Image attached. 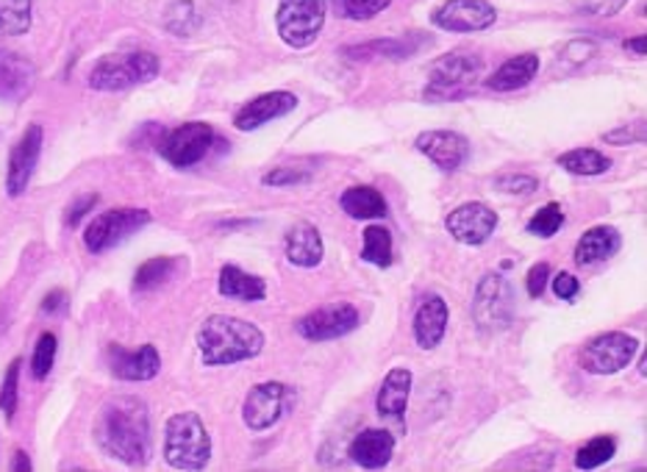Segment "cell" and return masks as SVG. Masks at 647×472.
<instances>
[{
	"mask_svg": "<svg viewBox=\"0 0 647 472\" xmlns=\"http://www.w3.org/2000/svg\"><path fill=\"white\" fill-rule=\"evenodd\" d=\"M198 350H201L203 364L209 366L240 364L262 353L264 333L262 328L240 317L214 314L198 331Z\"/></svg>",
	"mask_w": 647,
	"mask_h": 472,
	"instance_id": "obj_2",
	"label": "cell"
},
{
	"mask_svg": "<svg viewBox=\"0 0 647 472\" xmlns=\"http://www.w3.org/2000/svg\"><path fill=\"white\" fill-rule=\"evenodd\" d=\"M164 459L175 470H203L212 459V439L195 411L170 416L164 428Z\"/></svg>",
	"mask_w": 647,
	"mask_h": 472,
	"instance_id": "obj_3",
	"label": "cell"
},
{
	"mask_svg": "<svg viewBox=\"0 0 647 472\" xmlns=\"http://www.w3.org/2000/svg\"><path fill=\"white\" fill-rule=\"evenodd\" d=\"M20 364L23 361L14 359L12 364H9L7 370V378H3V386H0V411L12 420L14 411H18V381H20Z\"/></svg>",
	"mask_w": 647,
	"mask_h": 472,
	"instance_id": "obj_38",
	"label": "cell"
},
{
	"mask_svg": "<svg viewBox=\"0 0 647 472\" xmlns=\"http://www.w3.org/2000/svg\"><path fill=\"white\" fill-rule=\"evenodd\" d=\"M603 142H611V144L645 142V122H625V125H619L617 131L603 133Z\"/></svg>",
	"mask_w": 647,
	"mask_h": 472,
	"instance_id": "obj_40",
	"label": "cell"
},
{
	"mask_svg": "<svg viewBox=\"0 0 647 472\" xmlns=\"http://www.w3.org/2000/svg\"><path fill=\"white\" fill-rule=\"evenodd\" d=\"M614 450H617V442H614L611 436H595L592 442H586L584 448L578 450L575 466H578V470H595V466L606 464V461L611 459Z\"/></svg>",
	"mask_w": 647,
	"mask_h": 472,
	"instance_id": "obj_34",
	"label": "cell"
},
{
	"mask_svg": "<svg viewBox=\"0 0 647 472\" xmlns=\"http://www.w3.org/2000/svg\"><path fill=\"white\" fill-rule=\"evenodd\" d=\"M64 305H68V294L59 292V289H57V292H51L46 298V303H42V311H48V314H51V311H62Z\"/></svg>",
	"mask_w": 647,
	"mask_h": 472,
	"instance_id": "obj_46",
	"label": "cell"
},
{
	"mask_svg": "<svg viewBox=\"0 0 647 472\" xmlns=\"http://www.w3.org/2000/svg\"><path fill=\"white\" fill-rule=\"evenodd\" d=\"M412 372L403 370V366H395L390 375L384 378L378 392V414L381 416H395V420H403L406 414V403L408 394H412Z\"/></svg>",
	"mask_w": 647,
	"mask_h": 472,
	"instance_id": "obj_27",
	"label": "cell"
},
{
	"mask_svg": "<svg viewBox=\"0 0 647 472\" xmlns=\"http://www.w3.org/2000/svg\"><path fill=\"white\" fill-rule=\"evenodd\" d=\"M625 6V0H586L584 11L589 14H617Z\"/></svg>",
	"mask_w": 647,
	"mask_h": 472,
	"instance_id": "obj_45",
	"label": "cell"
},
{
	"mask_svg": "<svg viewBox=\"0 0 647 472\" xmlns=\"http://www.w3.org/2000/svg\"><path fill=\"white\" fill-rule=\"evenodd\" d=\"M159 76V56L151 50L107 53L90 70V87L98 92H123Z\"/></svg>",
	"mask_w": 647,
	"mask_h": 472,
	"instance_id": "obj_4",
	"label": "cell"
},
{
	"mask_svg": "<svg viewBox=\"0 0 647 472\" xmlns=\"http://www.w3.org/2000/svg\"><path fill=\"white\" fill-rule=\"evenodd\" d=\"M553 292H556V298H562V300H575L580 292L578 278L569 275V272H558V275L553 278Z\"/></svg>",
	"mask_w": 647,
	"mask_h": 472,
	"instance_id": "obj_43",
	"label": "cell"
},
{
	"mask_svg": "<svg viewBox=\"0 0 647 472\" xmlns=\"http://www.w3.org/2000/svg\"><path fill=\"white\" fill-rule=\"evenodd\" d=\"M625 50H630L634 56H645V37H634L625 42Z\"/></svg>",
	"mask_w": 647,
	"mask_h": 472,
	"instance_id": "obj_47",
	"label": "cell"
},
{
	"mask_svg": "<svg viewBox=\"0 0 647 472\" xmlns=\"http://www.w3.org/2000/svg\"><path fill=\"white\" fill-rule=\"evenodd\" d=\"M514 317V289L501 272L481 278L473 300V320L484 333L506 331Z\"/></svg>",
	"mask_w": 647,
	"mask_h": 472,
	"instance_id": "obj_7",
	"label": "cell"
},
{
	"mask_svg": "<svg viewBox=\"0 0 647 472\" xmlns=\"http://www.w3.org/2000/svg\"><path fill=\"white\" fill-rule=\"evenodd\" d=\"M151 222V211L145 209H112L98 214L90 222L84 233V244L92 253H107L114 244H120L123 239H129L131 233H137L140 228H145Z\"/></svg>",
	"mask_w": 647,
	"mask_h": 472,
	"instance_id": "obj_9",
	"label": "cell"
},
{
	"mask_svg": "<svg viewBox=\"0 0 647 472\" xmlns=\"http://www.w3.org/2000/svg\"><path fill=\"white\" fill-rule=\"evenodd\" d=\"M212 144H214V128L209 125V122L192 120L164 133L162 142H159V150H162V155L170 161V164L184 170V167H195L198 161L206 159Z\"/></svg>",
	"mask_w": 647,
	"mask_h": 472,
	"instance_id": "obj_10",
	"label": "cell"
},
{
	"mask_svg": "<svg viewBox=\"0 0 647 472\" xmlns=\"http://www.w3.org/2000/svg\"><path fill=\"white\" fill-rule=\"evenodd\" d=\"M358 325V311L351 303H328L297 322V333L309 342H328L351 333Z\"/></svg>",
	"mask_w": 647,
	"mask_h": 472,
	"instance_id": "obj_11",
	"label": "cell"
},
{
	"mask_svg": "<svg viewBox=\"0 0 647 472\" xmlns=\"http://www.w3.org/2000/svg\"><path fill=\"white\" fill-rule=\"evenodd\" d=\"M414 148L447 172L458 170L469 155V142L456 131H423L414 139Z\"/></svg>",
	"mask_w": 647,
	"mask_h": 472,
	"instance_id": "obj_17",
	"label": "cell"
},
{
	"mask_svg": "<svg viewBox=\"0 0 647 472\" xmlns=\"http://www.w3.org/2000/svg\"><path fill=\"white\" fill-rule=\"evenodd\" d=\"M434 26L453 33H473L495 26L497 11L489 0H447L434 11Z\"/></svg>",
	"mask_w": 647,
	"mask_h": 472,
	"instance_id": "obj_12",
	"label": "cell"
},
{
	"mask_svg": "<svg viewBox=\"0 0 647 472\" xmlns=\"http://www.w3.org/2000/svg\"><path fill=\"white\" fill-rule=\"evenodd\" d=\"M423 44H428V39L419 37V33L414 31L397 39H375V42H367V44H353V48H345V56H353V59H370V56H384V59H412L414 53H419Z\"/></svg>",
	"mask_w": 647,
	"mask_h": 472,
	"instance_id": "obj_26",
	"label": "cell"
},
{
	"mask_svg": "<svg viewBox=\"0 0 647 472\" xmlns=\"http://www.w3.org/2000/svg\"><path fill=\"white\" fill-rule=\"evenodd\" d=\"M340 205L347 217H353V220H381V217L390 214L386 198L373 187L345 189L340 198Z\"/></svg>",
	"mask_w": 647,
	"mask_h": 472,
	"instance_id": "obj_28",
	"label": "cell"
},
{
	"mask_svg": "<svg viewBox=\"0 0 647 472\" xmlns=\"http://www.w3.org/2000/svg\"><path fill=\"white\" fill-rule=\"evenodd\" d=\"M12 470H18V472H20V470H26V472H29V470H31L29 455H26V453H18V459H14V466H12Z\"/></svg>",
	"mask_w": 647,
	"mask_h": 472,
	"instance_id": "obj_48",
	"label": "cell"
},
{
	"mask_svg": "<svg viewBox=\"0 0 647 472\" xmlns=\"http://www.w3.org/2000/svg\"><path fill=\"white\" fill-rule=\"evenodd\" d=\"M392 453H395V436L390 431H381V428H367L347 448V455L364 470H381V466L390 464Z\"/></svg>",
	"mask_w": 647,
	"mask_h": 472,
	"instance_id": "obj_20",
	"label": "cell"
},
{
	"mask_svg": "<svg viewBox=\"0 0 647 472\" xmlns=\"http://www.w3.org/2000/svg\"><path fill=\"white\" fill-rule=\"evenodd\" d=\"M218 287L223 298L242 300V303H256V300H264V294H267L264 278L251 275V272H245L236 264H225L223 270H220Z\"/></svg>",
	"mask_w": 647,
	"mask_h": 472,
	"instance_id": "obj_25",
	"label": "cell"
},
{
	"mask_svg": "<svg viewBox=\"0 0 647 472\" xmlns=\"http://www.w3.org/2000/svg\"><path fill=\"white\" fill-rule=\"evenodd\" d=\"M562 225H564L562 205L547 203L528 220V233H534V237H542V239H550V237H556Z\"/></svg>",
	"mask_w": 647,
	"mask_h": 472,
	"instance_id": "obj_36",
	"label": "cell"
},
{
	"mask_svg": "<svg viewBox=\"0 0 647 472\" xmlns=\"http://www.w3.org/2000/svg\"><path fill=\"white\" fill-rule=\"evenodd\" d=\"M95 203H98V194H84V198L75 200V203L70 205L68 217H64V220H68V225H70V228L79 225V222L84 220L87 214H90V209H92V205H95Z\"/></svg>",
	"mask_w": 647,
	"mask_h": 472,
	"instance_id": "obj_44",
	"label": "cell"
},
{
	"mask_svg": "<svg viewBox=\"0 0 647 472\" xmlns=\"http://www.w3.org/2000/svg\"><path fill=\"white\" fill-rule=\"evenodd\" d=\"M445 228L462 244L478 248L495 233L497 211H492L486 203H475V200L473 203H462L445 217Z\"/></svg>",
	"mask_w": 647,
	"mask_h": 472,
	"instance_id": "obj_14",
	"label": "cell"
},
{
	"mask_svg": "<svg viewBox=\"0 0 647 472\" xmlns=\"http://www.w3.org/2000/svg\"><path fill=\"white\" fill-rule=\"evenodd\" d=\"M95 439L112 459L145 466L151 459V411L134 394H118L98 411Z\"/></svg>",
	"mask_w": 647,
	"mask_h": 472,
	"instance_id": "obj_1",
	"label": "cell"
},
{
	"mask_svg": "<svg viewBox=\"0 0 647 472\" xmlns=\"http://www.w3.org/2000/svg\"><path fill=\"white\" fill-rule=\"evenodd\" d=\"M53 361H57V337L48 331V333H42L40 339H37L34 359H31V372H34L37 381H42V378L51 375Z\"/></svg>",
	"mask_w": 647,
	"mask_h": 472,
	"instance_id": "obj_37",
	"label": "cell"
},
{
	"mask_svg": "<svg viewBox=\"0 0 647 472\" xmlns=\"http://www.w3.org/2000/svg\"><path fill=\"white\" fill-rule=\"evenodd\" d=\"M275 26L290 48H309L317 42L325 26V0H281Z\"/></svg>",
	"mask_w": 647,
	"mask_h": 472,
	"instance_id": "obj_6",
	"label": "cell"
},
{
	"mask_svg": "<svg viewBox=\"0 0 647 472\" xmlns=\"http://www.w3.org/2000/svg\"><path fill=\"white\" fill-rule=\"evenodd\" d=\"M31 28V0H0V37H20Z\"/></svg>",
	"mask_w": 647,
	"mask_h": 472,
	"instance_id": "obj_30",
	"label": "cell"
},
{
	"mask_svg": "<svg viewBox=\"0 0 647 472\" xmlns=\"http://www.w3.org/2000/svg\"><path fill=\"white\" fill-rule=\"evenodd\" d=\"M295 109L297 98L292 92H284V89H279V92H264L259 94V98L247 100V103L236 111L234 125L236 131H253V128H262L264 122L279 120V117L290 114V111Z\"/></svg>",
	"mask_w": 647,
	"mask_h": 472,
	"instance_id": "obj_18",
	"label": "cell"
},
{
	"mask_svg": "<svg viewBox=\"0 0 647 472\" xmlns=\"http://www.w3.org/2000/svg\"><path fill=\"white\" fill-rule=\"evenodd\" d=\"M447 331V303L439 294H431L414 314V339L423 350H434Z\"/></svg>",
	"mask_w": 647,
	"mask_h": 472,
	"instance_id": "obj_22",
	"label": "cell"
},
{
	"mask_svg": "<svg viewBox=\"0 0 647 472\" xmlns=\"http://www.w3.org/2000/svg\"><path fill=\"white\" fill-rule=\"evenodd\" d=\"M619 244H623V239H619L617 228L611 225L589 228V231L578 239V244H575V264L580 267L600 264V261L611 259V255L617 253Z\"/></svg>",
	"mask_w": 647,
	"mask_h": 472,
	"instance_id": "obj_23",
	"label": "cell"
},
{
	"mask_svg": "<svg viewBox=\"0 0 647 472\" xmlns=\"http://www.w3.org/2000/svg\"><path fill=\"white\" fill-rule=\"evenodd\" d=\"M284 248H286V259H290V264L306 267V270L317 267L325 255L323 237H320L317 228L306 220L295 222V225L286 231Z\"/></svg>",
	"mask_w": 647,
	"mask_h": 472,
	"instance_id": "obj_21",
	"label": "cell"
},
{
	"mask_svg": "<svg viewBox=\"0 0 647 472\" xmlns=\"http://www.w3.org/2000/svg\"><path fill=\"white\" fill-rule=\"evenodd\" d=\"M495 187L506 194H530L536 192V178L534 175H501L495 181Z\"/></svg>",
	"mask_w": 647,
	"mask_h": 472,
	"instance_id": "obj_41",
	"label": "cell"
},
{
	"mask_svg": "<svg viewBox=\"0 0 647 472\" xmlns=\"http://www.w3.org/2000/svg\"><path fill=\"white\" fill-rule=\"evenodd\" d=\"M536 72H539V56L519 53L514 56V59H508L503 67H497V70L486 78V87L495 89V92H514V89L528 87L536 78Z\"/></svg>",
	"mask_w": 647,
	"mask_h": 472,
	"instance_id": "obj_24",
	"label": "cell"
},
{
	"mask_svg": "<svg viewBox=\"0 0 647 472\" xmlns=\"http://www.w3.org/2000/svg\"><path fill=\"white\" fill-rule=\"evenodd\" d=\"M175 267H179V261L170 259V255H156V259L145 261V264L137 270L134 289L137 292H151V289H159L164 281H168V278H173Z\"/></svg>",
	"mask_w": 647,
	"mask_h": 472,
	"instance_id": "obj_31",
	"label": "cell"
},
{
	"mask_svg": "<svg viewBox=\"0 0 647 472\" xmlns=\"http://www.w3.org/2000/svg\"><path fill=\"white\" fill-rule=\"evenodd\" d=\"M636 350H639V342L634 337H628L623 331H608L589 339L580 348L578 361L592 375H614V372L625 370L634 361Z\"/></svg>",
	"mask_w": 647,
	"mask_h": 472,
	"instance_id": "obj_8",
	"label": "cell"
},
{
	"mask_svg": "<svg viewBox=\"0 0 647 472\" xmlns=\"http://www.w3.org/2000/svg\"><path fill=\"white\" fill-rule=\"evenodd\" d=\"M201 11L195 9L192 0H179V3L170 6L168 17H164V28L175 37H192L201 28Z\"/></svg>",
	"mask_w": 647,
	"mask_h": 472,
	"instance_id": "obj_33",
	"label": "cell"
},
{
	"mask_svg": "<svg viewBox=\"0 0 647 472\" xmlns=\"http://www.w3.org/2000/svg\"><path fill=\"white\" fill-rule=\"evenodd\" d=\"M484 72V61L475 53H464V50H456V53H447L431 67V78L428 87H425V100H434V103H442V100H458L467 98L469 89L475 87V81Z\"/></svg>",
	"mask_w": 647,
	"mask_h": 472,
	"instance_id": "obj_5",
	"label": "cell"
},
{
	"mask_svg": "<svg viewBox=\"0 0 647 472\" xmlns=\"http://www.w3.org/2000/svg\"><path fill=\"white\" fill-rule=\"evenodd\" d=\"M42 153V128L40 125H29V131L20 137V142L14 144L12 155H9V170H7V192L12 198H20V194L29 189L31 175H34V167L40 161Z\"/></svg>",
	"mask_w": 647,
	"mask_h": 472,
	"instance_id": "obj_15",
	"label": "cell"
},
{
	"mask_svg": "<svg viewBox=\"0 0 647 472\" xmlns=\"http://www.w3.org/2000/svg\"><path fill=\"white\" fill-rule=\"evenodd\" d=\"M34 81L37 70L26 56L0 48V100L20 103V100H26L31 94Z\"/></svg>",
	"mask_w": 647,
	"mask_h": 472,
	"instance_id": "obj_19",
	"label": "cell"
},
{
	"mask_svg": "<svg viewBox=\"0 0 647 472\" xmlns=\"http://www.w3.org/2000/svg\"><path fill=\"white\" fill-rule=\"evenodd\" d=\"M286 398H290V389L279 381L259 383L256 389H251V394L245 398L242 405V420L251 431H267L275 422L284 416L286 411Z\"/></svg>",
	"mask_w": 647,
	"mask_h": 472,
	"instance_id": "obj_13",
	"label": "cell"
},
{
	"mask_svg": "<svg viewBox=\"0 0 647 472\" xmlns=\"http://www.w3.org/2000/svg\"><path fill=\"white\" fill-rule=\"evenodd\" d=\"M312 178V172H303L297 167H275L267 175L262 178L264 187H297V183H306Z\"/></svg>",
	"mask_w": 647,
	"mask_h": 472,
	"instance_id": "obj_39",
	"label": "cell"
},
{
	"mask_svg": "<svg viewBox=\"0 0 647 472\" xmlns=\"http://www.w3.org/2000/svg\"><path fill=\"white\" fill-rule=\"evenodd\" d=\"M390 3L392 0H331L336 14L345 17V20H356V22L373 20V17H378L381 11H386V6Z\"/></svg>",
	"mask_w": 647,
	"mask_h": 472,
	"instance_id": "obj_35",
	"label": "cell"
},
{
	"mask_svg": "<svg viewBox=\"0 0 647 472\" xmlns=\"http://www.w3.org/2000/svg\"><path fill=\"white\" fill-rule=\"evenodd\" d=\"M558 167H564L573 175H600L611 167V159L595 148H575L558 155Z\"/></svg>",
	"mask_w": 647,
	"mask_h": 472,
	"instance_id": "obj_29",
	"label": "cell"
},
{
	"mask_svg": "<svg viewBox=\"0 0 647 472\" xmlns=\"http://www.w3.org/2000/svg\"><path fill=\"white\" fill-rule=\"evenodd\" d=\"M362 259L375 267L392 264V233L386 231L384 225H370L367 231H364Z\"/></svg>",
	"mask_w": 647,
	"mask_h": 472,
	"instance_id": "obj_32",
	"label": "cell"
},
{
	"mask_svg": "<svg viewBox=\"0 0 647 472\" xmlns=\"http://www.w3.org/2000/svg\"><path fill=\"white\" fill-rule=\"evenodd\" d=\"M547 278H550V264H545V261H539V264L530 267L528 281H525V287H528L530 298H542V294H545Z\"/></svg>",
	"mask_w": 647,
	"mask_h": 472,
	"instance_id": "obj_42",
	"label": "cell"
},
{
	"mask_svg": "<svg viewBox=\"0 0 647 472\" xmlns=\"http://www.w3.org/2000/svg\"><path fill=\"white\" fill-rule=\"evenodd\" d=\"M109 370L123 381H151L162 370V359L153 344H142L140 350H125L120 344H109Z\"/></svg>",
	"mask_w": 647,
	"mask_h": 472,
	"instance_id": "obj_16",
	"label": "cell"
}]
</instances>
